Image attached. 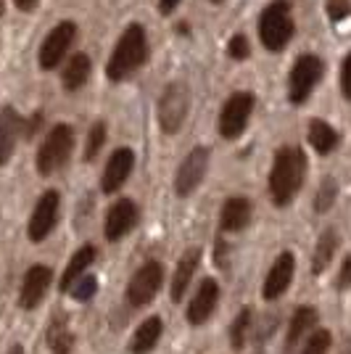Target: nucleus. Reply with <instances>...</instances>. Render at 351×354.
Returning <instances> with one entry per match:
<instances>
[{"instance_id": "1", "label": "nucleus", "mask_w": 351, "mask_h": 354, "mask_svg": "<svg viewBox=\"0 0 351 354\" xmlns=\"http://www.w3.org/2000/svg\"><path fill=\"white\" fill-rule=\"evenodd\" d=\"M307 175V156L296 146H285L275 153V162L269 169V196L278 207H288L293 196L301 191Z\"/></svg>"}, {"instance_id": "2", "label": "nucleus", "mask_w": 351, "mask_h": 354, "mask_svg": "<svg viewBox=\"0 0 351 354\" xmlns=\"http://www.w3.org/2000/svg\"><path fill=\"white\" fill-rule=\"evenodd\" d=\"M148 56V40H146V30L140 24H130L127 30L122 32V37L117 40V48L108 59V66H106V74L111 82H122L127 80L130 74H135L140 69V64L146 61Z\"/></svg>"}, {"instance_id": "3", "label": "nucleus", "mask_w": 351, "mask_h": 354, "mask_svg": "<svg viewBox=\"0 0 351 354\" xmlns=\"http://www.w3.org/2000/svg\"><path fill=\"white\" fill-rule=\"evenodd\" d=\"M259 37L267 50L278 53L293 37V19L288 0H272L259 16Z\"/></svg>"}, {"instance_id": "4", "label": "nucleus", "mask_w": 351, "mask_h": 354, "mask_svg": "<svg viewBox=\"0 0 351 354\" xmlns=\"http://www.w3.org/2000/svg\"><path fill=\"white\" fill-rule=\"evenodd\" d=\"M188 109H191V90L185 82H169L159 98V106H156V114H159V127L167 135H175L182 122L188 117Z\"/></svg>"}, {"instance_id": "5", "label": "nucleus", "mask_w": 351, "mask_h": 354, "mask_svg": "<svg viewBox=\"0 0 351 354\" xmlns=\"http://www.w3.org/2000/svg\"><path fill=\"white\" fill-rule=\"evenodd\" d=\"M74 148V130L69 124H56L48 138L43 140V146L37 151V172L40 175H53L56 169H61L69 162Z\"/></svg>"}, {"instance_id": "6", "label": "nucleus", "mask_w": 351, "mask_h": 354, "mask_svg": "<svg viewBox=\"0 0 351 354\" xmlns=\"http://www.w3.org/2000/svg\"><path fill=\"white\" fill-rule=\"evenodd\" d=\"M254 93L249 90H238L233 93L225 106H222V114H220V133L222 138H227V140H235V138H240L243 130H246V124H249L251 119V111H254Z\"/></svg>"}, {"instance_id": "7", "label": "nucleus", "mask_w": 351, "mask_h": 354, "mask_svg": "<svg viewBox=\"0 0 351 354\" xmlns=\"http://www.w3.org/2000/svg\"><path fill=\"white\" fill-rule=\"evenodd\" d=\"M322 80V61L317 56H301L293 64L288 77V98L293 104H304L312 88Z\"/></svg>"}, {"instance_id": "8", "label": "nucleus", "mask_w": 351, "mask_h": 354, "mask_svg": "<svg viewBox=\"0 0 351 354\" xmlns=\"http://www.w3.org/2000/svg\"><path fill=\"white\" fill-rule=\"evenodd\" d=\"M161 283H164V267L161 262H146L127 286V301L132 307H146L148 301H153V296L159 294Z\"/></svg>"}, {"instance_id": "9", "label": "nucleus", "mask_w": 351, "mask_h": 354, "mask_svg": "<svg viewBox=\"0 0 351 354\" xmlns=\"http://www.w3.org/2000/svg\"><path fill=\"white\" fill-rule=\"evenodd\" d=\"M209 169V151L204 146H196L182 159V164L177 167V175H175V191L177 196H191L201 183H204V175Z\"/></svg>"}, {"instance_id": "10", "label": "nucleus", "mask_w": 351, "mask_h": 354, "mask_svg": "<svg viewBox=\"0 0 351 354\" xmlns=\"http://www.w3.org/2000/svg\"><path fill=\"white\" fill-rule=\"evenodd\" d=\"M74 35H77V27H74V21H61L56 24L53 30L48 32V37L43 40L40 45V66L43 69H56L61 64V59L66 56V50H69V45H72Z\"/></svg>"}, {"instance_id": "11", "label": "nucleus", "mask_w": 351, "mask_h": 354, "mask_svg": "<svg viewBox=\"0 0 351 354\" xmlns=\"http://www.w3.org/2000/svg\"><path fill=\"white\" fill-rule=\"evenodd\" d=\"M59 207L61 198L56 191H48L40 196V201L35 204V212L30 217V238L35 243H40L50 236V230L56 227V220H59Z\"/></svg>"}, {"instance_id": "12", "label": "nucleus", "mask_w": 351, "mask_h": 354, "mask_svg": "<svg viewBox=\"0 0 351 354\" xmlns=\"http://www.w3.org/2000/svg\"><path fill=\"white\" fill-rule=\"evenodd\" d=\"M293 270H296L293 254L291 251H283L278 259L272 262L267 278H264L262 296L267 301H275V299H280V296L288 291V286H291V281H293Z\"/></svg>"}, {"instance_id": "13", "label": "nucleus", "mask_w": 351, "mask_h": 354, "mask_svg": "<svg viewBox=\"0 0 351 354\" xmlns=\"http://www.w3.org/2000/svg\"><path fill=\"white\" fill-rule=\"evenodd\" d=\"M132 167H135V153H132V148H117V151L108 156V162H106V169H103V177H101V191L117 193L119 188L127 183Z\"/></svg>"}, {"instance_id": "14", "label": "nucleus", "mask_w": 351, "mask_h": 354, "mask_svg": "<svg viewBox=\"0 0 351 354\" xmlns=\"http://www.w3.org/2000/svg\"><path fill=\"white\" fill-rule=\"evenodd\" d=\"M50 267L45 265H32L24 275V283H21V291H19V307L21 310H35L40 301H43L45 291L50 286Z\"/></svg>"}, {"instance_id": "15", "label": "nucleus", "mask_w": 351, "mask_h": 354, "mask_svg": "<svg viewBox=\"0 0 351 354\" xmlns=\"http://www.w3.org/2000/svg\"><path fill=\"white\" fill-rule=\"evenodd\" d=\"M217 299H220V286H217V281H214V278L201 281L198 291H196V296H193L191 304H188V310H185L188 323L191 325L206 323V320L211 317L214 307H217Z\"/></svg>"}, {"instance_id": "16", "label": "nucleus", "mask_w": 351, "mask_h": 354, "mask_svg": "<svg viewBox=\"0 0 351 354\" xmlns=\"http://www.w3.org/2000/svg\"><path fill=\"white\" fill-rule=\"evenodd\" d=\"M137 225V207L130 198H119L114 207L106 214V238L108 241H119L130 233Z\"/></svg>"}, {"instance_id": "17", "label": "nucleus", "mask_w": 351, "mask_h": 354, "mask_svg": "<svg viewBox=\"0 0 351 354\" xmlns=\"http://www.w3.org/2000/svg\"><path fill=\"white\" fill-rule=\"evenodd\" d=\"M198 262H201V251L198 249H188L180 257L175 278H172V301H182V299H185L188 286H191L193 275H196V270H198Z\"/></svg>"}, {"instance_id": "18", "label": "nucleus", "mask_w": 351, "mask_h": 354, "mask_svg": "<svg viewBox=\"0 0 351 354\" xmlns=\"http://www.w3.org/2000/svg\"><path fill=\"white\" fill-rule=\"evenodd\" d=\"M19 130H21V119L11 106H6L0 111V167L8 164L14 156L16 140H19Z\"/></svg>"}, {"instance_id": "19", "label": "nucleus", "mask_w": 351, "mask_h": 354, "mask_svg": "<svg viewBox=\"0 0 351 354\" xmlns=\"http://www.w3.org/2000/svg\"><path fill=\"white\" fill-rule=\"evenodd\" d=\"M222 230H227V233H238V230H243L251 220V201L249 198H243V196H233V198H227L225 201V207H222Z\"/></svg>"}, {"instance_id": "20", "label": "nucleus", "mask_w": 351, "mask_h": 354, "mask_svg": "<svg viewBox=\"0 0 351 354\" xmlns=\"http://www.w3.org/2000/svg\"><path fill=\"white\" fill-rule=\"evenodd\" d=\"M93 259H95V249L93 246H82V249L74 254L72 259H69V265L64 270V275H61V291H72V286L79 278H82V272L93 265Z\"/></svg>"}, {"instance_id": "21", "label": "nucleus", "mask_w": 351, "mask_h": 354, "mask_svg": "<svg viewBox=\"0 0 351 354\" xmlns=\"http://www.w3.org/2000/svg\"><path fill=\"white\" fill-rule=\"evenodd\" d=\"M161 330H164V323L159 317H148L146 323L137 325L135 330V339H132V354H148L161 339Z\"/></svg>"}, {"instance_id": "22", "label": "nucleus", "mask_w": 351, "mask_h": 354, "mask_svg": "<svg viewBox=\"0 0 351 354\" xmlns=\"http://www.w3.org/2000/svg\"><path fill=\"white\" fill-rule=\"evenodd\" d=\"M317 320H320V315H317L314 307H309V304H304V307H298V310L293 312L291 328H288V346H296L317 325Z\"/></svg>"}, {"instance_id": "23", "label": "nucleus", "mask_w": 351, "mask_h": 354, "mask_svg": "<svg viewBox=\"0 0 351 354\" xmlns=\"http://www.w3.org/2000/svg\"><path fill=\"white\" fill-rule=\"evenodd\" d=\"M309 143L314 146L317 153H330L338 146V133L322 119H312L309 122Z\"/></svg>"}, {"instance_id": "24", "label": "nucleus", "mask_w": 351, "mask_h": 354, "mask_svg": "<svg viewBox=\"0 0 351 354\" xmlns=\"http://www.w3.org/2000/svg\"><path fill=\"white\" fill-rule=\"evenodd\" d=\"M336 246H338L336 230H325L320 236V241H317V246H314V254H312V272L314 275L325 272V267L330 265V259L336 254Z\"/></svg>"}, {"instance_id": "25", "label": "nucleus", "mask_w": 351, "mask_h": 354, "mask_svg": "<svg viewBox=\"0 0 351 354\" xmlns=\"http://www.w3.org/2000/svg\"><path fill=\"white\" fill-rule=\"evenodd\" d=\"M90 77V59L85 53H77L72 56V61L66 64V69L61 74V80H64V88L66 90H77L82 88L85 82H88Z\"/></svg>"}, {"instance_id": "26", "label": "nucleus", "mask_w": 351, "mask_h": 354, "mask_svg": "<svg viewBox=\"0 0 351 354\" xmlns=\"http://www.w3.org/2000/svg\"><path fill=\"white\" fill-rule=\"evenodd\" d=\"M48 346L50 354H69L74 349V333L69 330L66 320H53L48 325Z\"/></svg>"}, {"instance_id": "27", "label": "nucleus", "mask_w": 351, "mask_h": 354, "mask_svg": "<svg viewBox=\"0 0 351 354\" xmlns=\"http://www.w3.org/2000/svg\"><path fill=\"white\" fill-rule=\"evenodd\" d=\"M249 330H251V307H243L238 312V317L230 325V344H233L235 352H240L246 346V339H249Z\"/></svg>"}, {"instance_id": "28", "label": "nucleus", "mask_w": 351, "mask_h": 354, "mask_svg": "<svg viewBox=\"0 0 351 354\" xmlns=\"http://www.w3.org/2000/svg\"><path fill=\"white\" fill-rule=\"evenodd\" d=\"M338 196V185L333 177H325L320 183V191H317V198H314V212H328V209L336 204Z\"/></svg>"}, {"instance_id": "29", "label": "nucleus", "mask_w": 351, "mask_h": 354, "mask_svg": "<svg viewBox=\"0 0 351 354\" xmlns=\"http://www.w3.org/2000/svg\"><path fill=\"white\" fill-rule=\"evenodd\" d=\"M330 344H333V336H330V330H325V328H317V330L309 336L307 346H304V352H301V354H328V352H330Z\"/></svg>"}, {"instance_id": "30", "label": "nucleus", "mask_w": 351, "mask_h": 354, "mask_svg": "<svg viewBox=\"0 0 351 354\" xmlns=\"http://www.w3.org/2000/svg\"><path fill=\"white\" fill-rule=\"evenodd\" d=\"M95 291H98V281H95L93 275H82V278L72 286V296L77 301H90V299L95 296Z\"/></svg>"}, {"instance_id": "31", "label": "nucleus", "mask_w": 351, "mask_h": 354, "mask_svg": "<svg viewBox=\"0 0 351 354\" xmlns=\"http://www.w3.org/2000/svg\"><path fill=\"white\" fill-rule=\"evenodd\" d=\"M103 140H106V124L103 122H95L93 130L88 135V148H85V159H95V153L103 148Z\"/></svg>"}, {"instance_id": "32", "label": "nucleus", "mask_w": 351, "mask_h": 354, "mask_svg": "<svg viewBox=\"0 0 351 354\" xmlns=\"http://www.w3.org/2000/svg\"><path fill=\"white\" fill-rule=\"evenodd\" d=\"M227 53H230V59L235 61H243V59H249V53H251V48H249V40L243 37V35H235L233 40L227 43Z\"/></svg>"}, {"instance_id": "33", "label": "nucleus", "mask_w": 351, "mask_h": 354, "mask_svg": "<svg viewBox=\"0 0 351 354\" xmlns=\"http://www.w3.org/2000/svg\"><path fill=\"white\" fill-rule=\"evenodd\" d=\"M351 11V3L349 0H328V16L333 19V21H341V19H346Z\"/></svg>"}, {"instance_id": "34", "label": "nucleus", "mask_w": 351, "mask_h": 354, "mask_svg": "<svg viewBox=\"0 0 351 354\" xmlns=\"http://www.w3.org/2000/svg\"><path fill=\"white\" fill-rule=\"evenodd\" d=\"M341 90L351 101V53L343 59V66H341Z\"/></svg>"}, {"instance_id": "35", "label": "nucleus", "mask_w": 351, "mask_h": 354, "mask_svg": "<svg viewBox=\"0 0 351 354\" xmlns=\"http://www.w3.org/2000/svg\"><path fill=\"white\" fill-rule=\"evenodd\" d=\"M338 288H341V291L351 288V254L343 259V265H341V272H338Z\"/></svg>"}, {"instance_id": "36", "label": "nucleus", "mask_w": 351, "mask_h": 354, "mask_svg": "<svg viewBox=\"0 0 351 354\" xmlns=\"http://www.w3.org/2000/svg\"><path fill=\"white\" fill-rule=\"evenodd\" d=\"M177 3H180V0H159V11L161 14H172L177 8Z\"/></svg>"}, {"instance_id": "37", "label": "nucleus", "mask_w": 351, "mask_h": 354, "mask_svg": "<svg viewBox=\"0 0 351 354\" xmlns=\"http://www.w3.org/2000/svg\"><path fill=\"white\" fill-rule=\"evenodd\" d=\"M14 3H16V8H21V11H32L37 0H14Z\"/></svg>"}, {"instance_id": "38", "label": "nucleus", "mask_w": 351, "mask_h": 354, "mask_svg": "<svg viewBox=\"0 0 351 354\" xmlns=\"http://www.w3.org/2000/svg\"><path fill=\"white\" fill-rule=\"evenodd\" d=\"M8 354H24V349H21V346H14V349H11Z\"/></svg>"}, {"instance_id": "39", "label": "nucleus", "mask_w": 351, "mask_h": 354, "mask_svg": "<svg viewBox=\"0 0 351 354\" xmlns=\"http://www.w3.org/2000/svg\"><path fill=\"white\" fill-rule=\"evenodd\" d=\"M211 3H222V0H211Z\"/></svg>"}]
</instances>
